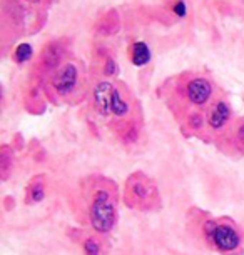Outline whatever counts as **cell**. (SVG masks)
I'll list each match as a JSON object with an SVG mask.
<instances>
[{
	"instance_id": "obj_1",
	"label": "cell",
	"mask_w": 244,
	"mask_h": 255,
	"mask_svg": "<svg viewBox=\"0 0 244 255\" xmlns=\"http://www.w3.org/2000/svg\"><path fill=\"white\" fill-rule=\"evenodd\" d=\"M117 219L116 204L107 189H97L92 194L89 205V220L95 232L107 234L111 232Z\"/></svg>"
},
{
	"instance_id": "obj_2",
	"label": "cell",
	"mask_w": 244,
	"mask_h": 255,
	"mask_svg": "<svg viewBox=\"0 0 244 255\" xmlns=\"http://www.w3.org/2000/svg\"><path fill=\"white\" fill-rule=\"evenodd\" d=\"M126 199L131 207L147 210L157 205L159 192H157L156 184L149 177L144 175L142 172H137V174L129 177L126 184Z\"/></svg>"
},
{
	"instance_id": "obj_3",
	"label": "cell",
	"mask_w": 244,
	"mask_h": 255,
	"mask_svg": "<svg viewBox=\"0 0 244 255\" xmlns=\"http://www.w3.org/2000/svg\"><path fill=\"white\" fill-rule=\"evenodd\" d=\"M206 234L209 235V239L213 240L216 249H219L221 252H233V250H236L241 245V237H239V234L231 225L208 222Z\"/></svg>"
},
{
	"instance_id": "obj_4",
	"label": "cell",
	"mask_w": 244,
	"mask_h": 255,
	"mask_svg": "<svg viewBox=\"0 0 244 255\" xmlns=\"http://www.w3.org/2000/svg\"><path fill=\"white\" fill-rule=\"evenodd\" d=\"M79 84V70L77 67L70 62H67L57 70L55 77L52 79V85H54V90L62 97H67L77 89Z\"/></svg>"
},
{
	"instance_id": "obj_5",
	"label": "cell",
	"mask_w": 244,
	"mask_h": 255,
	"mask_svg": "<svg viewBox=\"0 0 244 255\" xmlns=\"http://www.w3.org/2000/svg\"><path fill=\"white\" fill-rule=\"evenodd\" d=\"M186 92H188L189 102L193 105H198V107H201V105L208 104V100L211 99L213 85H211V82H209L208 79L199 77V79H194V80L189 82Z\"/></svg>"
},
{
	"instance_id": "obj_6",
	"label": "cell",
	"mask_w": 244,
	"mask_h": 255,
	"mask_svg": "<svg viewBox=\"0 0 244 255\" xmlns=\"http://www.w3.org/2000/svg\"><path fill=\"white\" fill-rule=\"evenodd\" d=\"M112 90H114V85L111 82H99L94 87V92H92L94 105L102 117H109V115L112 114V110H111Z\"/></svg>"
},
{
	"instance_id": "obj_7",
	"label": "cell",
	"mask_w": 244,
	"mask_h": 255,
	"mask_svg": "<svg viewBox=\"0 0 244 255\" xmlns=\"http://www.w3.org/2000/svg\"><path fill=\"white\" fill-rule=\"evenodd\" d=\"M229 119H231V107H229V104L224 102V100H218L211 107V110H209L208 124L213 130H221V128L226 127Z\"/></svg>"
},
{
	"instance_id": "obj_8",
	"label": "cell",
	"mask_w": 244,
	"mask_h": 255,
	"mask_svg": "<svg viewBox=\"0 0 244 255\" xmlns=\"http://www.w3.org/2000/svg\"><path fill=\"white\" fill-rule=\"evenodd\" d=\"M151 60V49L146 42H134L131 47V62L136 67H144Z\"/></svg>"
},
{
	"instance_id": "obj_9",
	"label": "cell",
	"mask_w": 244,
	"mask_h": 255,
	"mask_svg": "<svg viewBox=\"0 0 244 255\" xmlns=\"http://www.w3.org/2000/svg\"><path fill=\"white\" fill-rule=\"evenodd\" d=\"M62 59V49L59 44H49L45 47L44 54H42V62L47 69H54L59 65V62Z\"/></svg>"
},
{
	"instance_id": "obj_10",
	"label": "cell",
	"mask_w": 244,
	"mask_h": 255,
	"mask_svg": "<svg viewBox=\"0 0 244 255\" xmlns=\"http://www.w3.org/2000/svg\"><path fill=\"white\" fill-rule=\"evenodd\" d=\"M111 110H112V115H116V117H124V115L129 112V104L126 102V99L122 97V94L119 92V89L116 87L112 90Z\"/></svg>"
},
{
	"instance_id": "obj_11",
	"label": "cell",
	"mask_w": 244,
	"mask_h": 255,
	"mask_svg": "<svg viewBox=\"0 0 244 255\" xmlns=\"http://www.w3.org/2000/svg\"><path fill=\"white\" fill-rule=\"evenodd\" d=\"M12 165H13V157L10 148L3 147L2 152H0V175H2V180H7V177L12 170Z\"/></svg>"
},
{
	"instance_id": "obj_12",
	"label": "cell",
	"mask_w": 244,
	"mask_h": 255,
	"mask_svg": "<svg viewBox=\"0 0 244 255\" xmlns=\"http://www.w3.org/2000/svg\"><path fill=\"white\" fill-rule=\"evenodd\" d=\"M33 54V50H32V45L30 44H18L17 45V49L13 50V59H15L17 64H23V62H27V60H30V57Z\"/></svg>"
},
{
	"instance_id": "obj_13",
	"label": "cell",
	"mask_w": 244,
	"mask_h": 255,
	"mask_svg": "<svg viewBox=\"0 0 244 255\" xmlns=\"http://www.w3.org/2000/svg\"><path fill=\"white\" fill-rule=\"evenodd\" d=\"M28 197H30V202H40L42 199H44V184H42V180L30 185Z\"/></svg>"
},
{
	"instance_id": "obj_14",
	"label": "cell",
	"mask_w": 244,
	"mask_h": 255,
	"mask_svg": "<svg viewBox=\"0 0 244 255\" xmlns=\"http://www.w3.org/2000/svg\"><path fill=\"white\" fill-rule=\"evenodd\" d=\"M84 252L85 255H99L100 254V245L95 239H87L84 242Z\"/></svg>"
},
{
	"instance_id": "obj_15",
	"label": "cell",
	"mask_w": 244,
	"mask_h": 255,
	"mask_svg": "<svg viewBox=\"0 0 244 255\" xmlns=\"http://www.w3.org/2000/svg\"><path fill=\"white\" fill-rule=\"evenodd\" d=\"M172 12H174V15L179 18H184L188 15V5H186L184 0H178V2L172 5Z\"/></svg>"
},
{
	"instance_id": "obj_16",
	"label": "cell",
	"mask_w": 244,
	"mask_h": 255,
	"mask_svg": "<svg viewBox=\"0 0 244 255\" xmlns=\"http://www.w3.org/2000/svg\"><path fill=\"white\" fill-rule=\"evenodd\" d=\"M119 72V67L116 64V60L114 59H107L106 64H104V74H106L107 77H114Z\"/></svg>"
},
{
	"instance_id": "obj_17",
	"label": "cell",
	"mask_w": 244,
	"mask_h": 255,
	"mask_svg": "<svg viewBox=\"0 0 244 255\" xmlns=\"http://www.w3.org/2000/svg\"><path fill=\"white\" fill-rule=\"evenodd\" d=\"M191 125H193L194 128H201L203 127V117H201L199 114L191 115Z\"/></svg>"
},
{
	"instance_id": "obj_18",
	"label": "cell",
	"mask_w": 244,
	"mask_h": 255,
	"mask_svg": "<svg viewBox=\"0 0 244 255\" xmlns=\"http://www.w3.org/2000/svg\"><path fill=\"white\" fill-rule=\"evenodd\" d=\"M238 142L241 143V147H244V124H241L238 127Z\"/></svg>"
},
{
	"instance_id": "obj_19",
	"label": "cell",
	"mask_w": 244,
	"mask_h": 255,
	"mask_svg": "<svg viewBox=\"0 0 244 255\" xmlns=\"http://www.w3.org/2000/svg\"><path fill=\"white\" fill-rule=\"evenodd\" d=\"M25 2H30V3H39L40 0H25Z\"/></svg>"
}]
</instances>
